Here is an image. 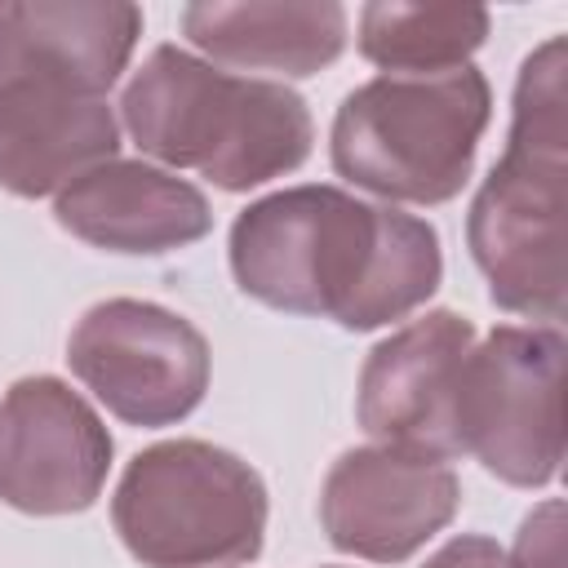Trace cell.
I'll return each mask as SVG.
<instances>
[{
    "label": "cell",
    "instance_id": "6da1fadb",
    "mask_svg": "<svg viewBox=\"0 0 568 568\" xmlns=\"http://www.w3.org/2000/svg\"><path fill=\"white\" fill-rule=\"evenodd\" d=\"M226 257L244 297L346 333L408 320L444 280L439 231L426 217L328 182L284 186L240 209Z\"/></svg>",
    "mask_w": 568,
    "mask_h": 568
},
{
    "label": "cell",
    "instance_id": "7a4b0ae2",
    "mask_svg": "<svg viewBox=\"0 0 568 568\" xmlns=\"http://www.w3.org/2000/svg\"><path fill=\"white\" fill-rule=\"evenodd\" d=\"M466 248L493 306L537 324L564 320L568 248V71L564 36L537 44L510 98L506 151L466 213Z\"/></svg>",
    "mask_w": 568,
    "mask_h": 568
},
{
    "label": "cell",
    "instance_id": "3957f363",
    "mask_svg": "<svg viewBox=\"0 0 568 568\" xmlns=\"http://www.w3.org/2000/svg\"><path fill=\"white\" fill-rule=\"evenodd\" d=\"M120 124L160 169H191L217 191H253L306 164L311 106L266 75H235L178 44H155L120 93Z\"/></svg>",
    "mask_w": 568,
    "mask_h": 568
},
{
    "label": "cell",
    "instance_id": "277c9868",
    "mask_svg": "<svg viewBox=\"0 0 568 568\" xmlns=\"http://www.w3.org/2000/svg\"><path fill=\"white\" fill-rule=\"evenodd\" d=\"M488 120L493 89L475 62L435 75H373L342 98L328 160L355 191L430 209L470 182Z\"/></svg>",
    "mask_w": 568,
    "mask_h": 568
},
{
    "label": "cell",
    "instance_id": "5b68a950",
    "mask_svg": "<svg viewBox=\"0 0 568 568\" xmlns=\"http://www.w3.org/2000/svg\"><path fill=\"white\" fill-rule=\"evenodd\" d=\"M266 515L262 475L209 439L142 448L111 493V528L142 568H244L262 555Z\"/></svg>",
    "mask_w": 568,
    "mask_h": 568
},
{
    "label": "cell",
    "instance_id": "8992f818",
    "mask_svg": "<svg viewBox=\"0 0 568 568\" xmlns=\"http://www.w3.org/2000/svg\"><path fill=\"white\" fill-rule=\"evenodd\" d=\"M457 435L510 488H546L564 462V333L497 324L470 346L457 390Z\"/></svg>",
    "mask_w": 568,
    "mask_h": 568
},
{
    "label": "cell",
    "instance_id": "52a82bcc",
    "mask_svg": "<svg viewBox=\"0 0 568 568\" xmlns=\"http://www.w3.org/2000/svg\"><path fill=\"white\" fill-rule=\"evenodd\" d=\"M120 120L84 75L0 27V191L18 200L58 195L80 173L115 160Z\"/></svg>",
    "mask_w": 568,
    "mask_h": 568
},
{
    "label": "cell",
    "instance_id": "ba28073f",
    "mask_svg": "<svg viewBox=\"0 0 568 568\" xmlns=\"http://www.w3.org/2000/svg\"><path fill=\"white\" fill-rule=\"evenodd\" d=\"M67 364L111 417L142 430L186 422L213 377L209 337L186 315L142 297L93 302L67 337Z\"/></svg>",
    "mask_w": 568,
    "mask_h": 568
},
{
    "label": "cell",
    "instance_id": "9c48e42d",
    "mask_svg": "<svg viewBox=\"0 0 568 568\" xmlns=\"http://www.w3.org/2000/svg\"><path fill=\"white\" fill-rule=\"evenodd\" d=\"M475 346V324L448 306L426 311L382 337L359 368L355 422L359 430L413 457L457 462V390L462 368Z\"/></svg>",
    "mask_w": 568,
    "mask_h": 568
},
{
    "label": "cell",
    "instance_id": "30bf717a",
    "mask_svg": "<svg viewBox=\"0 0 568 568\" xmlns=\"http://www.w3.org/2000/svg\"><path fill=\"white\" fill-rule=\"evenodd\" d=\"M115 457L98 408L62 377H18L0 399V501L22 515L89 510Z\"/></svg>",
    "mask_w": 568,
    "mask_h": 568
},
{
    "label": "cell",
    "instance_id": "8fae6325",
    "mask_svg": "<svg viewBox=\"0 0 568 568\" xmlns=\"http://www.w3.org/2000/svg\"><path fill=\"white\" fill-rule=\"evenodd\" d=\"M462 506V479L448 462L399 448H346L320 488V528L333 550L368 564H404L439 537Z\"/></svg>",
    "mask_w": 568,
    "mask_h": 568
},
{
    "label": "cell",
    "instance_id": "7c38bea8",
    "mask_svg": "<svg viewBox=\"0 0 568 568\" xmlns=\"http://www.w3.org/2000/svg\"><path fill=\"white\" fill-rule=\"evenodd\" d=\"M53 222L102 253L160 257L204 240L213 204L173 169L115 155L53 195Z\"/></svg>",
    "mask_w": 568,
    "mask_h": 568
},
{
    "label": "cell",
    "instance_id": "4fadbf2b",
    "mask_svg": "<svg viewBox=\"0 0 568 568\" xmlns=\"http://www.w3.org/2000/svg\"><path fill=\"white\" fill-rule=\"evenodd\" d=\"M346 9L337 0H204L182 9V36L226 71L306 80L346 53Z\"/></svg>",
    "mask_w": 568,
    "mask_h": 568
},
{
    "label": "cell",
    "instance_id": "5bb4252c",
    "mask_svg": "<svg viewBox=\"0 0 568 568\" xmlns=\"http://www.w3.org/2000/svg\"><path fill=\"white\" fill-rule=\"evenodd\" d=\"M493 13L479 4H404L373 0L359 9V53L382 75H435L466 67L488 40Z\"/></svg>",
    "mask_w": 568,
    "mask_h": 568
},
{
    "label": "cell",
    "instance_id": "9a60e30c",
    "mask_svg": "<svg viewBox=\"0 0 568 568\" xmlns=\"http://www.w3.org/2000/svg\"><path fill=\"white\" fill-rule=\"evenodd\" d=\"M506 568H564V501L546 497L532 506L515 532Z\"/></svg>",
    "mask_w": 568,
    "mask_h": 568
},
{
    "label": "cell",
    "instance_id": "2e32d148",
    "mask_svg": "<svg viewBox=\"0 0 568 568\" xmlns=\"http://www.w3.org/2000/svg\"><path fill=\"white\" fill-rule=\"evenodd\" d=\"M422 568H506V550L484 532H457Z\"/></svg>",
    "mask_w": 568,
    "mask_h": 568
},
{
    "label": "cell",
    "instance_id": "e0dca14e",
    "mask_svg": "<svg viewBox=\"0 0 568 568\" xmlns=\"http://www.w3.org/2000/svg\"><path fill=\"white\" fill-rule=\"evenodd\" d=\"M4 13H9V0H0V27H4Z\"/></svg>",
    "mask_w": 568,
    "mask_h": 568
},
{
    "label": "cell",
    "instance_id": "ac0fdd59",
    "mask_svg": "<svg viewBox=\"0 0 568 568\" xmlns=\"http://www.w3.org/2000/svg\"><path fill=\"white\" fill-rule=\"evenodd\" d=\"M328 568H342V564H328Z\"/></svg>",
    "mask_w": 568,
    "mask_h": 568
}]
</instances>
